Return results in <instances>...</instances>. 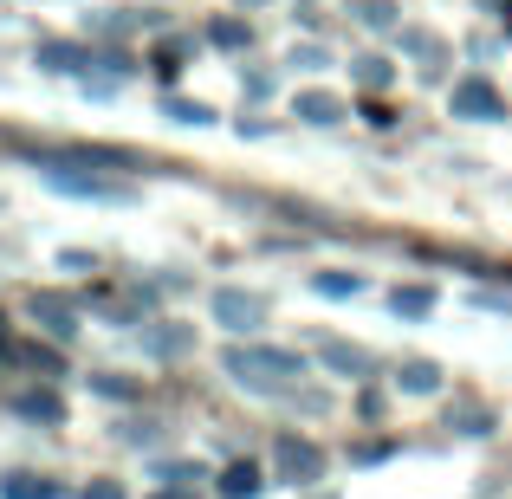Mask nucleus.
I'll list each match as a JSON object with an SVG mask.
<instances>
[{
    "label": "nucleus",
    "mask_w": 512,
    "mask_h": 499,
    "mask_svg": "<svg viewBox=\"0 0 512 499\" xmlns=\"http://www.w3.org/2000/svg\"><path fill=\"white\" fill-rule=\"evenodd\" d=\"M357 85L383 91V85H389V59H376V52H363V59H357Z\"/></svg>",
    "instance_id": "2eb2a0df"
},
{
    "label": "nucleus",
    "mask_w": 512,
    "mask_h": 499,
    "mask_svg": "<svg viewBox=\"0 0 512 499\" xmlns=\"http://www.w3.org/2000/svg\"><path fill=\"white\" fill-rule=\"evenodd\" d=\"M85 499H124V493H117V487H111V480H98V487H91Z\"/></svg>",
    "instance_id": "412c9836"
},
{
    "label": "nucleus",
    "mask_w": 512,
    "mask_h": 499,
    "mask_svg": "<svg viewBox=\"0 0 512 499\" xmlns=\"http://www.w3.org/2000/svg\"><path fill=\"white\" fill-rule=\"evenodd\" d=\"M208 39H214V46H227V52H240V46H247V26H240V20H214Z\"/></svg>",
    "instance_id": "dca6fc26"
},
{
    "label": "nucleus",
    "mask_w": 512,
    "mask_h": 499,
    "mask_svg": "<svg viewBox=\"0 0 512 499\" xmlns=\"http://www.w3.org/2000/svg\"><path fill=\"white\" fill-rule=\"evenodd\" d=\"M221 363H227V376H240V383H253V389H279V383H292V376H305V357L266 350V344H234Z\"/></svg>",
    "instance_id": "f257e3e1"
},
{
    "label": "nucleus",
    "mask_w": 512,
    "mask_h": 499,
    "mask_svg": "<svg viewBox=\"0 0 512 499\" xmlns=\"http://www.w3.org/2000/svg\"><path fill=\"white\" fill-rule=\"evenodd\" d=\"M454 117H500V91H493V78H461L454 85Z\"/></svg>",
    "instance_id": "20e7f679"
},
{
    "label": "nucleus",
    "mask_w": 512,
    "mask_h": 499,
    "mask_svg": "<svg viewBox=\"0 0 512 499\" xmlns=\"http://www.w3.org/2000/svg\"><path fill=\"white\" fill-rule=\"evenodd\" d=\"M312 286L325 292V299H357V292H363V279H357V273H318Z\"/></svg>",
    "instance_id": "4468645a"
},
{
    "label": "nucleus",
    "mask_w": 512,
    "mask_h": 499,
    "mask_svg": "<svg viewBox=\"0 0 512 499\" xmlns=\"http://www.w3.org/2000/svg\"><path fill=\"white\" fill-rule=\"evenodd\" d=\"M39 59H46L52 72H78V65H85V52H78V46H46Z\"/></svg>",
    "instance_id": "6ab92c4d"
},
{
    "label": "nucleus",
    "mask_w": 512,
    "mask_h": 499,
    "mask_svg": "<svg viewBox=\"0 0 512 499\" xmlns=\"http://www.w3.org/2000/svg\"><path fill=\"white\" fill-rule=\"evenodd\" d=\"M13 409L20 415H33V422H59V396H46V389H26V396H13Z\"/></svg>",
    "instance_id": "ddd939ff"
},
{
    "label": "nucleus",
    "mask_w": 512,
    "mask_h": 499,
    "mask_svg": "<svg viewBox=\"0 0 512 499\" xmlns=\"http://www.w3.org/2000/svg\"><path fill=\"white\" fill-rule=\"evenodd\" d=\"M0 493H7V499H59V487L39 480V474H7V480H0Z\"/></svg>",
    "instance_id": "f8f14e48"
},
{
    "label": "nucleus",
    "mask_w": 512,
    "mask_h": 499,
    "mask_svg": "<svg viewBox=\"0 0 512 499\" xmlns=\"http://www.w3.org/2000/svg\"><path fill=\"white\" fill-rule=\"evenodd\" d=\"M402 46L422 59V72H441V59H448V46H441L435 33H422V26H415V33H402Z\"/></svg>",
    "instance_id": "9b49d317"
},
{
    "label": "nucleus",
    "mask_w": 512,
    "mask_h": 499,
    "mask_svg": "<svg viewBox=\"0 0 512 499\" xmlns=\"http://www.w3.org/2000/svg\"><path fill=\"white\" fill-rule=\"evenodd\" d=\"M318 357H325V370H338V376H370V370H376L370 350L344 344V337H325V344H318Z\"/></svg>",
    "instance_id": "39448f33"
},
{
    "label": "nucleus",
    "mask_w": 512,
    "mask_h": 499,
    "mask_svg": "<svg viewBox=\"0 0 512 499\" xmlns=\"http://www.w3.org/2000/svg\"><path fill=\"white\" fill-rule=\"evenodd\" d=\"M389 312H396V318H428V312H435V292H428V286H396V292H389Z\"/></svg>",
    "instance_id": "1a4fd4ad"
},
{
    "label": "nucleus",
    "mask_w": 512,
    "mask_h": 499,
    "mask_svg": "<svg viewBox=\"0 0 512 499\" xmlns=\"http://www.w3.org/2000/svg\"><path fill=\"white\" fill-rule=\"evenodd\" d=\"M33 318H46L52 337H72V331H78V312H72L65 299H52V292H39V299H33Z\"/></svg>",
    "instance_id": "423d86ee"
},
{
    "label": "nucleus",
    "mask_w": 512,
    "mask_h": 499,
    "mask_svg": "<svg viewBox=\"0 0 512 499\" xmlns=\"http://www.w3.org/2000/svg\"><path fill=\"white\" fill-rule=\"evenodd\" d=\"M273 461H279V474H286L292 487H299V480H318V474H325V454H318L312 441H299V435H279Z\"/></svg>",
    "instance_id": "7ed1b4c3"
},
{
    "label": "nucleus",
    "mask_w": 512,
    "mask_h": 499,
    "mask_svg": "<svg viewBox=\"0 0 512 499\" xmlns=\"http://www.w3.org/2000/svg\"><path fill=\"white\" fill-rule=\"evenodd\" d=\"M214 318H221L227 331H260L266 325V299H260V292L227 286V292H214Z\"/></svg>",
    "instance_id": "f03ea898"
},
{
    "label": "nucleus",
    "mask_w": 512,
    "mask_h": 499,
    "mask_svg": "<svg viewBox=\"0 0 512 499\" xmlns=\"http://www.w3.org/2000/svg\"><path fill=\"white\" fill-rule=\"evenodd\" d=\"M169 117H182V124H208V104H182V98H169Z\"/></svg>",
    "instance_id": "aec40b11"
},
{
    "label": "nucleus",
    "mask_w": 512,
    "mask_h": 499,
    "mask_svg": "<svg viewBox=\"0 0 512 499\" xmlns=\"http://www.w3.org/2000/svg\"><path fill=\"white\" fill-rule=\"evenodd\" d=\"M299 117H305V124H338L344 98H331V91H299Z\"/></svg>",
    "instance_id": "6e6552de"
},
{
    "label": "nucleus",
    "mask_w": 512,
    "mask_h": 499,
    "mask_svg": "<svg viewBox=\"0 0 512 499\" xmlns=\"http://www.w3.org/2000/svg\"><path fill=\"white\" fill-rule=\"evenodd\" d=\"M163 499H188V493H163Z\"/></svg>",
    "instance_id": "4be33fe9"
},
{
    "label": "nucleus",
    "mask_w": 512,
    "mask_h": 499,
    "mask_svg": "<svg viewBox=\"0 0 512 499\" xmlns=\"http://www.w3.org/2000/svg\"><path fill=\"white\" fill-rule=\"evenodd\" d=\"M350 13H357V20L370 26V33H383V26L396 20V13H389V0H363V7H350Z\"/></svg>",
    "instance_id": "a211bd4d"
},
{
    "label": "nucleus",
    "mask_w": 512,
    "mask_h": 499,
    "mask_svg": "<svg viewBox=\"0 0 512 499\" xmlns=\"http://www.w3.org/2000/svg\"><path fill=\"white\" fill-rule=\"evenodd\" d=\"M221 493L227 499H253V493H260V467H253V461H234L221 474Z\"/></svg>",
    "instance_id": "9d476101"
},
{
    "label": "nucleus",
    "mask_w": 512,
    "mask_h": 499,
    "mask_svg": "<svg viewBox=\"0 0 512 499\" xmlns=\"http://www.w3.org/2000/svg\"><path fill=\"white\" fill-rule=\"evenodd\" d=\"M150 350H156V357H182V350H188V331L182 325H175V331H150Z\"/></svg>",
    "instance_id": "f3484780"
},
{
    "label": "nucleus",
    "mask_w": 512,
    "mask_h": 499,
    "mask_svg": "<svg viewBox=\"0 0 512 499\" xmlns=\"http://www.w3.org/2000/svg\"><path fill=\"white\" fill-rule=\"evenodd\" d=\"M396 383L409 389V396H435V389H441V370H435L428 357H409V363L396 370Z\"/></svg>",
    "instance_id": "0eeeda50"
}]
</instances>
